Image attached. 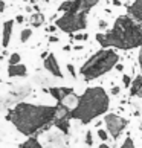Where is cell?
<instances>
[{"label":"cell","mask_w":142,"mask_h":148,"mask_svg":"<svg viewBox=\"0 0 142 148\" xmlns=\"http://www.w3.org/2000/svg\"><path fill=\"white\" fill-rule=\"evenodd\" d=\"M45 15H43L40 11L38 12H34L31 15V18H29V23L32 28H40V26H43V23H45Z\"/></svg>","instance_id":"cell-13"},{"label":"cell","mask_w":142,"mask_h":148,"mask_svg":"<svg viewBox=\"0 0 142 148\" xmlns=\"http://www.w3.org/2000/svg\"><path fill=\"white\" fill-rule=\"evenodd\" d=\"M66 67H67V72L70 73V76H72V78H76V70L73 67V64H66Z\"/></svg>","instance_id":"cell-21"},{"label":"cell","mask_w":142,"mask_h":148,"mask_svg":"<svg viewBox=\"0 0 142 148\" xmlns=\"http://www.w3.org/2000/svg\"><path fill=\"white\" fill-rule=\"evenodd\" d=\"M86 144H87V145H92V144H93V138H92V131H87V133H86Z\"/></svg>","instance_id":"cell-23"},{"label":"cell","mask_w":142,"mask_h":148,"mask_svg":"<svg viewBox=\"0 0 142 148\" xmlns=\"http://www.w3.org/2000/svg\"><path fill=\"white\" fill-rule=\"evenodd\" d=\"M32 37V29L31 28H23L20 31V41L21 43H28Z\"/></svg>","instance_id":"cell-16"},{"label":"cell","mask_w":142,"mask_h":148,"mask_svg":"<svg viewBox=\"0 0 142 148\" xmlns=\"http://www.w3.org/2000/svg\"><path fill=\"white\" fill-rule=\"evenodd\" d=\"M104 122L107 125V130H108V133H110L113 136V139H118L119 136L122 134V131L125 130V127H127V119H124L121 116H118V114H106V118H104Z\"/></svg>","instance_id":"cell-6"},{"label":"cell","mask_w":142,"mask_h":148,"mask_svg":"<svg viewBox=\"0 0 142 148\" xmlns=\"http://www.w3.org/2000/svg\"><path fill=\"white\" fill-rule=\"evenodd\" d=\"M113 5H115V6H121V2H119V0H113Z\"/></svg>","instance_id":"cell-32"},{"label":"cell","mask_w":142,"mask_h":148,"mask_svg":"<svg viewBox=\"0 0 142 148\" xmlns=\"http://www.w3.org/2000/svg\"><path fill=\"white\" fill-rule=\"evenodd\" d=\"M78 98H80V96H76L75 93H70V95H67V96L61 101V104H64V106H66L69 110H72V108L76 107V104H78Z\"/></svg>","instance_id":"cell-14"},{"label":"cell","mask_w":142,"mask_h":148,"mask_svg":"<svg viewBox=\"0 0 142 148\" xmlns=\"http://www.w3.org/2000/svg\"><path fill=\"white\" fill-rule=\"evenodd\" d=\"M63 51H66V52L70 51V46H64V47H63Z\"/></svg>","instance_id":"cell-35"},{"label":"cell","mask_w":142,"mask_h":148,"mask_svg":"<svg viewBox=\"0 0 142 148\" xmlns=\"http://www.w3.org/2000/svg\"><path fill=\"white\" fill-rule=\"evenodd\" d=\"M127 11L130 17H133L138 23L142 25V0H134L130 6H127Z\"/></svg>","instance_id":"cell-11"},{"label":"cell","mask_w":142,"mask_h":148,"mask_svg":"<svg viewBox=\"0 0 142 148\" xmlns=\"http://www.w3.org/2000/svg\"><path fill=\"white\" fill-rule=\"evenodd\" d=\"M118 61L119 55L113 47H102L81 66L80 73L86 81L96 79L104 73H108L113 67H116Z\"/></svg>","instance_id":"cell-4"},{"label":"cell","mask_w":142,"mask_h":148,"mask_svg":"<svg viewBox=\"0 0 142 148\" xmlns=\"http://www.w3.org/2000/svg\"><path fill=\"white\" fill-rule=\"evenodd\" d=\"M130 95L142 98V75L136 76V78L132 81V86H130Z\"/></svg>","instance_id":"cell-12"},{"label":"cell","mask_w":142,"mask_h":148,"mask_svg":"<svg viewBox=\"0 0 142 148\" xmlns=\"http://www.w3.org/2000/svg\"><path fill=\"white\" fill-rule=\"evenodd\" d=\"M98 138H99L101 140H107V139H108L107 131H104L102 128H98Z\"/></svg>","instance_id":"cell-20"},{"label":"cell","mask_w":142,"mask_h":148,"mask_svg":"<svg viewBox=\"0 0 142 148\" xmlns=\"http://www.w3.org/2000/svg\"><path fill=\"white\" fill-rule=\"evenodd\" d=\"M46 92H47L57 102H61L67 95L73 93V89H72V87H49Z\"/></svg>","instance_id":"cell-9"},{"label":"cell","mask_w":142,"mask_h":148,"mask_svg":"<svg viewBox=\"0 0 142 148\" xmlns=\"http://www.w3.org/2000/svg\"><path fill=\"white\" fill-rule=\"evenodd\" d=\"M98 148H110V147H108V145H106V144H102V145H99Z\"/></svg>","instance_id":"cell-34"},{"label":"cell","mask_w":142,"mask_h":148,"mask_svg":"<svg viewBox=\"0 0 142 148\" xmlns=\"http://www.w3.org/2000/svg\"><path fill=\"white\" fill-rule=\"evenodd\" d=\"M121 148H134V144H133V139L132 138H127L124 140V144L121 145Z\"/></svg>","instance_id":"cell-19"},{"label":"cell","mask_w":142,"mask_h":148,"mask_svg":"<svg viewBox=\"0 0 142 148\" xmlns=\"http://www.w3.org/2000/svg\"><path fill=\"white\" fill-rule=\"evenodd\" d=\"M72 38L75 41H84V40L89 38V35L87 34H78V32H76V34H72Z\"/></svg>","instance_id":"cell-18"},{"label":"cell","mask_w":142,"mask_h":148,"mask_svg":"<svg viewBox=\"0 0 142 148\" xmlns=\"http://www.w3.org/2000/svg\"><path fill=\"white\" fill-rule=\"evenodd\" d=\"M96 41L101 47H113L130 51L142 46V26L130 15H119L113 28L106 34H96Z\"/></svg>","instance_id":"cell-2"},{"label":"cell","mask_w":142,"mask_h":148,"mask_svg":"<svg viewBox=\"0 0 142 148\" xmlns=\"http://www.w3.org/2000/svg\"><path fill=\"white\" fill-rule=\"evenodd\" d=\"M138 64H139L141 75H142V46H141V51H139V53H138Z\"/></svg>","instance_id":"cell-24"},{"label":"cell","mask_w":142,"mask_h":148,"mask_svg":"<svg viewBox=\"0 0 142 148\" xmlns=\"http://www.w3.org/2000/svg\"><path fill=\"white\" fill-rule=\"evenodd\" d=\"M110 107V98L102 87H89L78 98L76 107L70 110V118L89 124L98 116L104 114Z\"/></svg>","instance_id":"cell-3"},{"label":"cell","mask_w":142,"mask_h":148,"mask_svg":"<svg viewBox=\"0 0 142 148\" xmlns=\"http://www.w3.org/2000/svg\"><path fill=\"white\" fill-rule=\"evenodd\" d=\"M21 61V55L19 52H12L8 58V64H19Z\"/></svg>","instance_id":"cell-17"},{"label":"cell","mask_w":142,"mask_h":148,"mask_svg":"<svg viewBox=\"0 0 142 148\" xmlns=\"http://www.w3.org/2000/svg\"><path fill=\"white\" fill-rule=\"evenodd\" d=\"M122 83H124V87H130L132 86V78L128 75H124L122 76Z\"/></svg>","instance_id":"cell-22"},{"label":"cell","mask_w":142,"mask_h":148,"mask_svg":"<svg viewBox=\"0 0 142 148\" xmlns=\"http://www.w3.org/2000/svg\"><path fill=\"white\" fill-rule=\"evenodd\" d=\"M6 73L9 78H23L28 75V67L26 64H8L6 67Z\"/></svg>","instance_id":"cell-10"},{"label":"cell","mask_w":142,"mask_h":148,"mask_svg":"<svg viewBox=\"0 0 142 148\" xmlns=\"http://www.w3.org/2000/svg\"><path fill=\"white\" fill-rule=\"evenodd\" d=\"M47 55H49V52H47V51H45V52H43V53H41V58H43V60H45V58H46Z\"/></svg>","instance_id":"cell-33"},{"label":"cell","mask_w":142,"mask_h":148,"mask_svg":"<svg viewBox=\"0 0 142 148\" xmlns=\"http://www.w3.org/2000/svg\"><path fill=\"white\" fill-rule=\"evenodd\" d=\"M118 93H119V87L116 86V87H113V89H112V95H118Z\"/></svg>","instance_id":"cell-30"},{"label":"cell","mask_w":142,"mask_h":148,"mask_svg":"<svg viewBox=\"0 0 142 148\" xmlns=\"http://www.w3.org/2000/svg\"><path fill=\"white\" fill-rule=\"evenodd\" d=\"M23 21H25V17H23V15H17V17H15V23H19V25H21V23H23Z\"/></svg>","instance_id":"cell-25"},{"label":"cell","mask_w":142,"mask_h":148,"mask_svg":"<svg viewBox=\"0 0 142 148\" xmlns=\"http://www.w3.org/2000/svg\"><path fill=\"white\" fill-rule=\"evenodd\" d=\"M58 40H60V38L57 35H51V37H49V43H58Z\"/></svg>","instance_id":"cell-27"},{"label":"cell","mask_w":142,"mask_h":148,"mask_svg":"<svg viewBox=\"0 0 142 148\" xmlns=\"http://www.w3.org/2000/svg\"><path fill=\"white\" fill-rule=\"evenodd\" d=\"M20 148H43V145L38 142L37 138H29L25 144H21Z\"/></svg>","instance_id":"cell-15"},{"label":"cell","mask_w":142,"mask_h":148,"mask_svg":"<svg viewBox=\"0 0 142 148\" xmlns=\"http://www.w3.org/2000/svg\"><path fill=\"white\" fill-rule=\"evenodd\" d=\"M87 14L84 11L80 12H64L61 17H58L55 20L57 28L64 32V34H76L80 31H84L87 28Z\"/></svg>","instance_id":"cell-5"},{"label":"cell","mask_w":142,"mask_h":148,"mask_svg":"<svg viewBox=\"0 0 142 148\" xmlns=\"http://www.w3.org/2000/svg\"><path fill=\"white\" fill-rule=\"evenodd\" d=\"M5 9H6V3H5L3 0H0V14H3Z\"/></svg>","instance_id":"cell-26"},{"label":"cell","mask_w":142,"mask_h":148,"mask_svg":"<svg viewBox=\"0 0 142 148\" xmlns=\"http://www.w3.org/2000/svg\"><path fill=\"white\" fill-rule=\"evenodd\" d=\"M58 28H57V25H51V26H49V28H46V31L47 32H55Z\"/></svg>","instance_id":"cell-28"},{"label":"cell","mask_w":142,"mask_h":148,"mask_svg":"<svg viewBox=\"0 0 142 148\" xmlns=\"http://www.w3.org/2000/svg\"><path fill=\"white\" fill-rule=\"evenodd\" d=\"M98 25H99L101 29H106L107 28V21H104V20H99V23H98Z\"/></svg>","instance_id":"cell-29"},{"label":"cell","mask_w":142,"mask_h":148,"mask_svg":"<svg viewBox=\"0 0 142 148\" xmlns=\"http://www.w3.org/2000/svg\"><path fill=\"white\" fill-rule=\"evenodd\" d=\"M8 121L23 136H31L51 124L57 118V106H35L29 102H19L8 113Z\"/></svg>","instance_id":"cell-1"},{"label":"cell","mask_w":142,"mask_h":148,"mask_svg":"<svg viewBox=\"0 0 142 148\" xmlns=\"http://www.w3.org/2000/svg\"><path fill=\"white\" fill-rule=\"evenodd\" d=\"M14 23H15V20H6L2 25V47L3 49H6L11 45L12 32H14Z\"/></svg>","instance_id":"cell-8"},{"label":"cell","mask_w":142,"mask_h":148,"mask_svg":"<svg viewBox=\"0 0 142 148\" xmlns=\"http://www.w3.org/2000/svg\"><path fill=\"white\" fill-rule=\"evenodd\" d=\"M43 67H45L49 73L55 78H63V72H61V67L58 64V60L54 53H49V55L43 60Z\"/></svg>","instance_id":"cell-7"},{"label":"cell","mask_w":142,"mask_h":148,"mask_svg":"<svg viewBox=\"0 0 142 148\" xmlns=\"http://www.w3.org/2000/svg\"><path fill=\"white\" fill-rule=\"evenodd\" d=\"M45 2H49V0H45Z\"/></svg>","instance_id":"cell-36"},{"label":"cell","mask_w":142,"mask_h":148,"mask_svg":"<svg viewBox=\"0 0 142 148\" xmlns=\"http://www.w3.org/2000/svg\"><path fill=\"white\" fill-rule=\"evenodd\" d=\"M116 70H119V72H122V70H124V66H122V64H116Z\"/></svg>","instance_id":"cell-31"}]
</instances>
